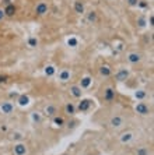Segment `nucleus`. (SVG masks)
Segmentation results:
<instances>
[{
    "instance_id": "nucleus-1",
    "label": "nucleus",
    "mask_w": 154,
    "mask_h": 155,
    "mask_svg": "<svg viewBox=\"0 0 154 155\" xmlns=\"http://www.w3.org/2000/svg\"><path fill=\"white\" fill-rule=\"evenodd\" d=\"M91 105H93V101H91V99H88V98H81V101L76 105V109L81 113H86L90 110Z\"/></svg>"
},
{
    "instance_id": "nucleus-2",
    "label": "nucleus",
    "mask_w": 154,
    "mask_h": 155,
    "mask_svg": "<svg viewBox=\"0 0 154 155\" xmlns=\"http://www.w3.org/2000/svg\"><path fill=\"white\" fill-rule=\"evenodd\" d=\"M135 110H136V113H139V115H142V116L150 115V112H151L150 106H149L146 102H143V101H140L139 104H136V106H135Z\"/></svg>"
},
{
    "instance_id": "nucleus-3",
    "label": "nucleus",
    "mask_w": 154,
    "mask_h": 155,
    "mask_svg": "<svg viewBox=\"0 0 154 155\" xmlns=\"http://www.w3.org/2000/svg\"><path fill=\"white\" fill-rule=\"evenodd\" d=\"M130 73L128 69H119L118 71L115 73V80L118 81V83H123V81H126V80L129 78Z\"/></svg>"
},
{
    "instance_id": "nucleus-4",
    "label": "nucleus",
    "mask_w": 154,
    "mask_h": 155,
    "mask_svg": "<svg viewBox=\"0 0 154 155\" xmlns=\"http://www.w3.org/2000/svg\"><path fill=\"white\" fill-rule=\"evenodd\" d=\"M0 110L3 115H11V113L14 112V104L11 101H6L3 104L0 105Z\"/></svg>"
},
{
    "instance_id": "nucleus-5",
    "label": "nucleus",
    "mask_w": 154,
    "mask_h": 155,
    "mask_svg": "<svg viewBox=\"0 0 154 155\" xmlns=\"http://www.w3.org/2000/svg\"><path fill=\"white\" fill-rule=\"evenodd\" d=\"M49 11V6H48L46 2H39V3L36 4V7H35V14L36 15H45Z\"/></svg>"
},
{
    "instance_id": "nucleus-6",
    "label": "nucleus",
    "mask_w": 154,
    "mask_h": 155,
    "mask_svg": "<svg viewBox=\"0 0 154 155\" xmlns=\"http://www.w3.org/2000/svg\"><path fill=\"white\" fill-rule=\"evenodd\" d=\"M13 152H14V155H25L28 152V148H27V145L24 143L18 141L17 144H14V147H13Z\"/></svg>"
},
{
    "instance_id": "nucleus-7",
    "label": "nucleus",
    "mask_w": 154,
    "mask_h": 155,
    "mask_svg": "<svg viewBox=\"0 0 154 155\" xmlns=\"http://www.w3.org/2000/svg\"><path fill=\"white\" fill-rule=\"evenodd\" d=\"M109 126L112 127V129H119V127L123 126V117L119 115H115L111 117V120H109Z\"/></svg>"
},
{
    "instance_id": "nucleus-8",
    "label": "nucleus",
    "mask_w": 154,
    "mask_h": 155,
    "mask_svg": "<svg viewBox=\"0 0 154 155\" xmlns=\"http://www.w3.org/2000/svg\"><path fill=\"white\" fill-rule=\"evenodd\" d=\"M57 78H59V81H62V83H67L69 80L72 78V73L67 69H62L60 71H59V74H57Z\"/></svg>"
},
{
    "instance_id": "nucleus-9",
    "label": "nucleus",
    "mask_w": 154,
    "mask_h": 155,
    "mask_svg": "<svg viewBox=\"0 0 154 155\" xmlns=\"http://www.w3.org/2000/svg\"><path fill=\"white\" fill-rule=\"evenodd\" d=\"M115 97H116V94H115L114 88L108 87V88H105L104 90V101L105 102H112L115 99Z\"/></svg>"
},
{
    "instance_id": "nucleus-10",
    "label": "nucleus",
    "mask_w": 154,
    "mask_h": 155,
    "mask_svg": "<svg viewBox=\"0 0 154 155\" xmlns=\"http://www.w3.org/2000/svg\"><path fill=\"white\" fill-rule=\"evenodd\" d=\"M126 59H128V61H129L130 64H137V63H140V60H142V54L137 53V52H130Z\"/></svg>"
},
{
    "instance_id": "nucleus-11",
    "label": "nucleus",
    "mask_w": 154,
    "mask_h": 155,
    "mask_svg": "<svg viewBox=\"0 0 154 155\" xmlns=\"http://www.w3.org/2000/svg\"><path fill=\"white\" fill-rule=\"evenodd\" d=\"M84 14H86V22H88V24H94V22H97L98 13L95 10H90L88 13H84Z\"/></svg>"
},
{
    "instance_id": "nucleus-12",
    "label": "nucleus",
    "mask_w": 154,
    "mask_h": 155,
    "mask_svg": "<svg viewBox=\"0 0 154 155\" xmlns=\"http://www.w3.org/2000/svg\"><path fill=\"white\" fill-rule=\"evenodd\" d=\"M3 11H4V15H6V17H13V15L15 14L17 8H15V6L13 3H10V4H7V6H4Z\"/></svg>"
},
{
    "instance_id": "nucleus-13",
    "label": "nucleus",
    "mask_w": 154,
    "mask_h": 155,
    "mask_svg": "<svg viewBox=\"0 0 154 155\" xmlns=\"http://www.w3.org/2000/svg\"><path fill=\"white\" fill-rule=\"evenodd\" d=\"M73 8L77 14H84L86 13V7H84V3H83L81 0H76L74 4H73Z\"/></svg>"
},
{
    "instance_id": "nucleus-14",
    "label": "nucleus",
    "mask_w": 154,
    "mask_h": 155,
    "mask_svg": "<svg viewBox=\"0 0 154 155\" xmlns=\"http://www.w3.org/2000/svg\"><path fill=\"white\" fill-rule=\"evenodd\" d=\"M43 113H45V116H48V117H53V116L57 115V108L55 105H48L46 108H45V110H43Z\"/></svg>"
},
{
    "instance_id": "nucleus-15",
    "label": "nucleus",
    "mask_w": 154,
    "mask_h": 155,
    "mask_svg": "<svg viewBox=\"0 0 154 155\" xmlns=\"http://www.w3.org/2000/svg\"><path fill=\"white\" fill-rule=\"evenodd\" d=\"M91 84H93V78H91V77H88V76H86V77H83V78H81L79 87L81 88V90H87V88H90V87H91Z\"/></svg>"
},
{
    "instance_id": "nucleus-16",
    "label": "nucleus",
    "mask_w": 154,
    "mask_h": 155,
    "mask_svg": "<svg viewBox=\"0 0 154 155\" xmlns=\"http://www.w3.org/2000/svg\"><path fill=\"white\" fill-rule=\"evenodd\" d=\"M65 112L67 113L69 116H74L76 112H77V109H76V105L73 102H67L65 105Z\"/></svg>"
},
{
    "instance_id": "nucleus-17",
    "label": "nucleus",
    "mask_w": 154,
    "mask_h": 155,
    "mask_svg": "<svg viewBox=\"0 0 154 155\" xmlns=\"http://www.w3.org/2000/svg\"><path fill=\"white\" fill-rule=\"evenodd\" d=\"M70 94H72L74 98L80 99V98L83 97V91H81V88H80L79 85H72L70 87Z\"/></svg>"
},
{
    "instance_id": "nucleus-18",
    "label": "nucleus",
    "mask_w": 154,
    "mask_h": 155,
    "mask_svg": "<svg viewBox=\"0 0 154 155\" xmlns=\"http://www.w3.org/2000/svg\"><path fill=\"white\" fill-rule=\"evenodd\" d=\"M17 102L20 106H27L29 104V97L27 94H20L17 97Z\"/></svg>"
},
{
    "instance_id": "nucleus-19",
    "label": "nucleus",
    "mask_w": 154,
    "mask_h": 155,
    "mask_svg": "<svg viewBox=\"0 0 154 155\" xmlns=\"http://www.w3.org/2000/svg\"><path fill=\"white\" fill-rule=\"evenodd\" d=\"M52 122H53L55 127H59V129H62V127H63V126H65V124H66L65 119H63L62 116H59V115L53 116V117H52Z\"/></svg>"
},
{
    "instance_id": "nucleus-20",
    "label": "nucleus",
    "mask_w": 154,
    "mask_h": 155,
    "mask_svg": "<svg viewBox=\"0 0 154 155\" xmlns=\"http://www.w3.org/2000/svg\"><path fill=\"white\" fill-rule=\"evenodd\" d=\"M100 74H101L102 77H105V78H108V77H111V74H112L111 67H109V66H107V64L101 66V67H100Z\"/></svg>"
},
{
    "instance_id": "nucleus-21",
    "label": "nucleus",
    "mask_w": 154,
    "mask_h": 155,
    "mask_svg": "<svg viewBox=\"0 0 154 155\" xmlns=\"http://www.w3.org/2000/svg\"><path fill=\"white\" fill-rule=\"evenodd\" d=\"M132 138H133V133L132 131H126V133H123V134H121V143L122 144H126V143H129V141H132Z\"/></svg>"
},
{
    "instance_id": "nucleus-22",
    "label": "nucleus",
    "mask_w": 154,
    "mask_h": 155,
    "mask_svg": "<svg viewBox=\"0 0 154 155\" xmlns=\"http://www.w3.org/2000/svg\"><path fill=\"white\" fill-rule=\"evenodd\" d=\"M135 98L139 99V101H144L147 98V92L144 90H137L136 92H135Z\"/></svg>"
},
{
    "instance_id": "nucleus-23",
    "label": "nucleus",
    "mask_w": 154,
    "mask_h": 155,
    "mask_svg": "<svg viewBox=\"0 0 154 155\" xmlns=\"http://www.w3.org/2000/svg\"><path fill=\"white\" fill-rule=\"evenodd\" d=\"M55 73H56V69H55V66L48 64L46 67H45V76H46V77L55 76Z\"/></svg>"
},
{
    "instance_id": "nucleus-24",
    "label": "nucleus",
    "mask_w": 154,
    "mask_h": 155,
    "mask_svg": "<svg viewBox=\"0 0 154 155\" xmlns=\"http://www.w3.org/2000/svg\"><path fill=\"white\" fill-rule=\"evenodd\" d=\"M27 43H28L29 48H36L38 46V39H36L35 36H29L28 41H27Z\"/></svg>"
},
{
    "instance_id": "nucleus-25",
    "label": "nucleus",
    "mask_w": 154,
    "mask_h": 155,
    "mask_svg": "<svg viewBox=\"0 0 154 155\" xmlns=\"http://www.w3.org/2000/svg\"><path fill=\"white\" fill-rule=\"evenodd\" d=\"M67 45L70 48H76L77 45H79V41H77V38H74V36H70L67 39Z\"/></svg>"
},
{
    "instance_id": "nucleus-26",
    "label": "nucleus",
    "mask_w": 154,
    "mask_h": 155,
    "mask_svg": "<svg viewBox=\"0 0 154 155\" xmlns=\"http://www.w3.org/2000/svg\"><path fill=\"white\" fill-rule=\"evenodd\" d=\"M22 133H20V131H14V133H11V140L14 141H21L22 140Z\"/></svg>"
},
{
    "instance_id": "nucleus-27",
    "label": "nucleus",
    "mask_w": 154,
    "mask_h": 155,
    "mask_svg": "<svg viewBox=\"0 0 154 155\" xmlns=\"http://www.w3.org/2000/svg\"><path fill=\"white\" fill-rule=\"evenodd\" d=\"M31 119H33L34 123H41L42 122V116H41L38 112H34L33 115H31Z\"/></svg>"
},
{
    "instance_id": "nucleus-28",
    "label": "nucleus",
    "mask_w": 154,
    "mask_h": 155,
    "mask_svg": "<svg viewBox=\"0 0 154 155\" xmlns=\"http://www.w3.org/2000/svg\"><path fill=\"white\" fill-rule=\"evenodd\" d=\"M136 155H150V152L146 147H139L136 150Z\"/></svg>"
},
{
    "instance_id": "nucleus-29",
    "label": "nucleus",
    "mask_w": 154,
    "mask_h": 155,
    "mask_svg": "<svg viewBox=\"0 0 154 155\" xmlns=\"http://www.w3.org/2000/svg\"><path fill=\"white\" fill-rule=\"evenodd\" d=\"M146 25H147L146 18H144V17H139V18H137V27H139V28H144Z\"/></svg>"
},
{
    "instance_id": "nucleus-30",
    "label": "nucleus",
    "mask_w": 154,
    "mask_h": 155,
    "mask_svg": "<svg viewBox=\"0 0 154 155\" xmlns=\"http://www.w3.org/2000/svg\"><path fill=\"white\" fill-rule=\"evenodd\" d=\"M137 7H140V8H149V3H147V2H144V0H139Z\"/></svg>"
},
{
    "instance_id": "nucleus-31",
    "label": "nucleus",
    "mask_w": 154,
    "mask_h": 155,
    "mask_svg": "<svg viewBox=\"0 0 154 155\" xmlns=\"http://www.w3.org/2000/svg\"><path fill=\"white\" fill-rule=\"evenodd\" d=\"M126 3H128V6H130V7H137L139 0H126Z\"/></svg>"
},
{
    "instance_id": "nucleus-32",
    "label": "nucleus",
    "mask_w": 154,
    "mask_h": 155,
    "mask_svg": "<svg viewBox=\"0 0 154 155\" xmlns=\"http://www.w3.org/2000/svg\"><path fill=\"white\" fill-rule=\"evenodd\" d=\"M66 124H67V129H74V127L77 126V122H76V120H69Z\"/></svg>"
},
{
    "instance_id": "nucleus-33",
    "label": "nucleus",
    "mask_w": 154,
    "mask_h": 155,
    "mask_svg": "<svg viewBox=\"0 0 154 155\" xmlns=\"http://www.w3.org/2000/svg\"><path fill=\"white\" fill-rule=\"evenodd\" d=\"M18 95H20V94H18L17 91H11L10 94H9V98H10V99H17Z\"/></svg>"
},
{
    "instance_id": "nucleus-34",
    "label": "nucleus",
    "mask_w": 154,
    "mask_h": 155,
    "mask_svg": "<svg viewBox=\"0 0 154 155\" xmlns=\"http://www.w3.org/2000/svg\"><path fill=\"white\" fill-rule=\"evenodd\" d=\"M9 81V77L7 76H0V84H6Z\"/></svg>"
},
{
    "instance_id": "nucleus-35",
    "label": "nucleus",
    "mask_w": 154,
    "mask_h": 155,
    "mask_svg": "<svg viewBox=\"0 0 154 155\" xmlns=\"http://www.w3.org/2000/svg\"><path fill=\"white\" fill-rule=\"evenodd\" d=\"M7 130H9L7 124H2V126H0V131H3V133H6Z\"/></svg>"
},
{
    "instance_id": "nucleus-36",
    "label": "nucleus",
    "mask_w": 154,
    "mask_h": 155,
    "mask_svg": "<svg viewBox=\"0 0 154 155\" xmlns=\"http://www.w3.org/2000/svg\"><path fill=\"white\" fill-rule=\"evenodd\" d=\"M4 17H6V15H4V11H3V8H0V21H2V20H3Z\"/></svg>"
},
{
    "instance_id": "nucleus-37",
    "label": "nucleus",
    "mask_w": 154,
    "mask_h": 155,
    "mask_svg": "<svg viewBox=\"0 0 154 155\" xmlns=\"http://www.w3.org/2000/svg\"><path fill=\"white\" fill-rule=\"evenodd\" d=\"M149 22H150V25L153 27V22H154V17H153V14L150 15V18H149Z\"/></svg>"
},
{
    "instance_id": "nucleus-38",
    "label": "nucleus",
    "mask_w": 154,
    "mask_h": 155,
    "mask_svg": "<svg viewBox=\"0 0 154 155\" xmlns=\"http://www.w3.org/2000/svg\"><path fill=\"white\" fill-rule=\"evenodd\" d=\"M3 3H4V6H7V4L11 3V0H3Z\"/></svg>"
},
{
    "instance_id": "nucleus-39",
    "label": "nucleus",
    "mask_w": 154,
    "mask_h": 155,
    "mask_svg": "<svg viewBox=\"0 0 154 155\" xmlns=\"http://www.w3.org/2000/svg\"><path fill=\"white\" fill-rule=\"evenodd\" d=\"M63 155H69V154H63Z\"/></svg>"
}]
</instances>
